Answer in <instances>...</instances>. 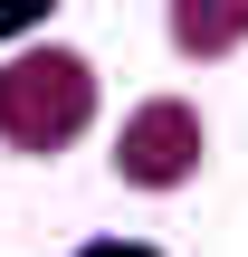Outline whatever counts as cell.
Here are the masks:
<instances>
[{
  "label": "cell",
  "instance_id": "cell-1",
  "mask_svg": "<svg viewBox=\"0 0 248 257\" xmlns=\"http://www.w3.org/2000/svg\"><path fill=\"white\" fill-rule=\"evenodd\" d=\"M86 114H96V76H86V57L48 48V57H10V67H0V143H19V153H57V143L86 134Z\"/></svg>",
  "mask_w": 248,
  "mask_h": 257
},
{
  "label": "cell",
  "instance_id": "cell-2",
  "mask_svg": "<svg viewBox=\"0 0 248 257\" xmlns=\"http://www.w3.org/2000/svg\"><path fill=\"white\" fill-rule=\"evenodd\" d=\"M191 162H201V114L191 105H143L134 124H124V153H115V172L134 181V191H172V181H191Z\"/></svg>",
  "mask_w": 248,
  "mask_h": 257
},
{
  "label": "cell",
  "instance_id": "cell-3",
  "mask_svg": "<svg viewBox=\"0 0 248 257\" xmlns=\"http://www.w3.org/2000/svg\"><path fill=\"white\" fill-rule=\"evenodd\" d=\"M172 38L182 57H229L248 38V0H172Z\"/></svg>",
  "mask_w": 248,
  "mask_h": 257
},
{
  "label": "cell",
  "instance_id": "cell-4",
  "mask_svg": "<svg viewBox=\"0 0 248 257\" xmlns=\"http://www.w3.org/2000/svg\"><path fill=\"white\" fill-rule=\"evenodd\" d=\"M57 0H0V38H19V29H38Z\"/></svg>",
  "mask_w": 248,
  "mask_h": 257
},
{
  "label": "cell",
  "instance_id": "cell-5",
  "mask_svg": "<svg viewBox=\"0 0 248 257\" xmlns=\"http://www.w3.org/2000/svg\"><path fill=\"white\" fill-rule=\"evenodd\" d=\"M76 257H162V248H134V238H96V248H76Z\"/></svg>",
  "mask_w": 248,
  "mask_h": 257
}]
</instances>
